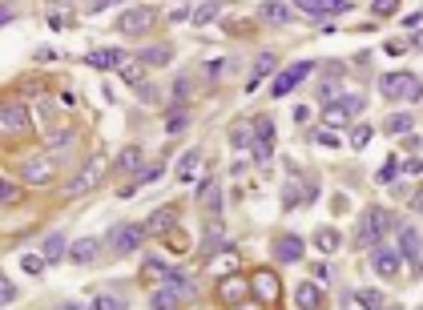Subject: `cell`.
<instances>
[{
    "label": "cell",
    "instance_id": "1",
    "mask_svg": "<svg viewBox=\"0 0 423 310\" xmlns=\"http://www.w3.org/2000/svg\"><path fill=\"white\" fill-rule=\"evenodd\" d=\"M105 169H109V157L105 154H93L85 166L77 169V177L65 186V198H81V194H89V189L101 186V177H105Z\"/></svg>",
    "mask_w": 423,
    "mask_h": 310
},
{
    "label": "cell",
    "instance_id": "2",
    "mask_svg": "<svg viewBox=\"0 0 423 310\" xmlns=\"http://www.w3.org/2000/svg\"><path fill=\"white\" fill-rule=\"evenodd\" d=\"M29 105L24 101H0V137H24L29 133Z\"/></svg>",
    "mask_w": 423,
    "mask_h": 310
},
{
    "label": "cell",
    "instance_id": "3",
    "mask_svg": "<svg viewBox=\"0 0 423 310\" xmlns=\"http://www.w3.org/2000/svg\"><path fill=\"white\" fill-rule=\"evenodd\" d=\"M379 93L387 101H419V77L415 73H387L379 81Z\"/></svg>",
    "mask_w": 423,
    "mask_h": 310
},
{
    "label": "cell",
    "instance_id": "4",
    "mask_svg": "<svg viewBox=\"0 0 423 310\" xmlns=\"http://www.w3.org/2000/svg\"><path fill=\"white\" fill-rule=\"evenodd\" d=\"M145 242V226L141 221H121L109 230V250L113 254H137Z\"/></svg>",
    "mask_w": 423,
    "mask_h": 310
},
{
    "label": "cell",
    "instance_id": "5",
    "mask_svg": "<svg viewBox=\"0 0 423 310\" xmlns=\"http://www.w3.org/2000/svg\"><path fill=\"white\" fill-rule=\"evenodd\" d=\"M387 226H391L387 210H379V206H371V210L363 214V221H359L355 242H359V246H371V250H375V246H379V238L387 234Z\"/></svg>",
    "mask_w": 423,
    "mask_h": 310
},
{
    "label": "cell",
    "instance_id": "6",
    "mask_svg": "<svg viewBox=\"0 0 423 310\" xmlns=\"http://www.w3.org/2000/svg\"><path fill=\"white\" fill-rule=\"evenodd\" d=\"M154 24H157V9H129V12H121V16H117V33L141 36V33H149Z\"/></svg>",
    "mask_w": 423,
    "mask_h": 310
},
{
    "label": "cell",
    "instance_id": "7",
    "mask_svg": "<svg viewBox=\"0 0 423 310\" xmlns=\"http://www.w3.org/2000/svg\"><path fill=\"white\" fill-rule=\"evenodd\" d=\"M21 177L29 181V186H49V181L56 177V166L49 161L45 154H29L21 161Z\"/></svg>",
    "mask_w": 423,
    "mask_h": 310
},
{
    "label": "cell",
    "instance_id": "8",
    "mask_svg": "<svg viewBox=\"0 0 423 310\" xmlns=\"http://www.w3.org/2000/svg\"><path fill=\"white\" fill-rule=\"evenodd\" d=\"M311 69H314L311 61H294L290 69H282L279 77L270 81V97H287V93H290L294 85H302V81L311 77Z\"/></svg>",
    "mask_w": 423,
    "mask_h": 310
},
{
    "label": "cell",
    "instance_id": "9",
    "mask_svg": "<svg viewBox=\"0 0 423 310\" xmlns=\"http://www.w3.org/2000/svg\"><path fill=\"white\" fill-rule=\"evenodd\" d=\"M194 294V286H189V278L181 282V286H174V282H161V286L154 290V310H181L186 306V299Z\"/></svg>",
    "mask_w": 423,
    "mask_h": 310
},
{
    "label": "cell",
    "instance_id": "10",
    "mask_svg": "<svg viewBox=\"0 0 423 310\" xmlns=\"http://www.w3.org/2000/svg\"><path fill=\"white\" fill-rule=\"evenodd\" d=\"M246 299H250V282H246L242 274H226L222 282H218V302H226V306H242Z\"/></svg>",
    "mask_w": 423,
    "mask_h": 310
},
{
    "label": "cell",
    "instance_id": "11",
    "mask_svg": "<svg viewBox=\"0 0 423 310\" xmlns=\"http://www.w3.org/2000/svg\"><path fill=\"white\" fill-rule=\"evenodd\" d=\"M250 294H254L258 302H267V306H274L279 302V294H282V282L270 270H258L254 278H250Z\"/></svg>",
    "mask_w": 423,
    "mask_h": 310
},
{
    "label": "cell",
    "instance_id": "12",
    "mask_svg": "<svg viewBox=\"0 0 423 310\" xmlns=\"http://www.w3.org/2000/svg\"><path fill=\"white\" fill-rule=\"evenodd\" d=\"M371 266H375V274H379V278H399V270H403V258H399V250H387V246H375V250H371Z\"/></svg>",
    "mask_w": 423,
    "mask_h": 310
},
{
    "label": "cell",
    "instance_id": "13",
    "mask_svg": "<svg viewBox=\"0 0 423 310\" xmlns=\"http://www.w3.org/2000/svg\"><path fill=\"white\" fill-rule=\"evenodd\" d=\"M399 258L419 266V226L415 221H399Z\"/></svg>",
    "mask_w": 423,
    "mask_h": 310
},
{
    "label": "cell",
    "instance_id": "14",
    "mask_svg": "<svg viewBox=\"0 0 423 310\" xmlns=\"http://www.w3.org/2000/svg\"><path fill=\"white\" fill-rule=\"evenodd\" d=\"M174 226H178V206H161V210H154L149 221H145V238H149V234H154V238H166Z\"/></svg>",
    "mask_w": 423,
    "mask_h": 310
},
{
    "label": "cell",
    "instance_id": "15",
    "mask_svg": "<svg viewBox=\"0 0 423 310\" xmlns=\"http://www.w3.org/2000/svg\"><path fill=\"white\" fill-rule=\"evenodd\" d=\"M101 238H77V242L65 250V258L69 262H77V266H89V262H97V254H101Z\"/></svg>",
    "mask_w": 423,
    "mask_h": 310
},
{
    "label": "cell",
    "instance_id": "16",
    "mask_svg": "<svg viewBox=\"0 0 423 310\" xmlns=\"http://www.w3.org/2000/svg\"><path fill=\"white\" fill-rule=\"evenodd\" d=\"M174 278V266L161 262V258H145L141 262V282H149V286H161V282H169Z\"/></svg>",
    "mask_w": 423,
    "mask_h": 310
},
{
    "label": "cell",
    "instance_id": "17",
    "mask_svg": "<svg viewBox=\"0 0 423 310\" xmlns=\"http://www.w3.org/2000/svg\"><path fill=\"white\" fill-rule=\"evenodd\" d=\"M274 258H279V262H299L302 258V238L299 234H282L279 242H274Z\"/></svg>",
    "mask_w": 423,
    "mask_h": 310
},
{
    "label": "cell",
    "instance_id": "18",
    "mask_svg": "<svg viewBox=\"0 0 423 310\" xmlns=\"http://www.w3.org/2000/svg\"><path fill=\"white\" fill-rule=\"evenodd\" d=\"M294 302H299V310H319L323 306V290H319V282H299V286H294Z\"/></svg>",
    "mask_w": 423,
    "mask_h": 310
},
{
    "label": "cell",
    "instance_id": "19",
    "mask_svg": "<svg viewBox=\"0 0 423 310\" xmlns=\"http://www.w3.org/2000/svg\"><path fill=\"white\" fill-rule=\"evenodd\" d=\"M65 250H69L65 234H49L45 246H41V258H45V266H53V262H61V258H65Z\"/></svg>",
    "mask_w": 423,
    "mask_h": 310
},
{
    "label": "cell",
    "instance_id": "20",
    "mask_svg": "<svg viewBox=\"0 0 423 310\" xmlns=\"http://www.w3.org/2000/svg\"><path fill=\"white\" fill-rule=\"evenodd\" d=\"M137 61H141V65H169V61H174V49H169V44H149V49H141V53H137Z\"/></svg>",
    "mask_w": 423,
    "mask_h": 310
},
{
    "label": "cell",
    "instance_id": "21",
    "mask_svg": "<svg viewBox=\"0 0 423 310\" xmlns=\"http://www.w3.org/2000/svg\"><path fill=\"white\" fill-rule=\"evenodd\" d=\"M117 73H121V81L125 85H141V77H145V65L137 61V56H121V65H117Z\"/></svg>",
    "mask_w": 423,
    "mask_h": 310
},
{
    "label": "cell",
    "instance_id": "22",
    "mask_svg": "<svg viewBox=\"0 0 423 310\" xmlns=\"http://www.w3.org/2000/svg\"><path fill=\"white\" fill-rule=\"evenodd\" d=\"M141 149H137V145H125L121 154H117V169H121V174H141Z\"/></svg>",
    "mask_w": 423,
    "mask_h": 310
},
{
    "label": "cell",
    "instance_id": "23",
    "mask_svg": "<svg viewBox=\"0 0 423 310\" xmlns=\"http://www.w3.org/2000/svg\"><path fill=\"white\" fill-rule=\"evenodd\" d=\"M121 49H93V53H89V65L93 69H117V65H121Z\"/></svg>",
    "mask_w": 423,
    "mask_h": 310
},
{
    "label": "cell",
    "instance_id": "24",
    "mask_svg": "<svg viewBox=\"0 0 423 310\" xmlns=\"http://www.w3.org/2000/svg\"><path fill=\"white\" fill-rule=\"evenodd\" d=\"M125 306H129V299H125V294H117V290H101L89 310H125Z\"/></svg>",
    "mask_w": 423,
    "mask_h": 310
},
{
    "label": "cell",
    "instance_id": "25",
    "mask_svg": "<svg viewBox=\"0 0 423 310\" xmlns=\"http://www.w3.org/2000/svg\"><path fill=\"white\" fill-rule=\"evenodd\" d=\"M274 69H279V56L274 53H262L254 61V77H250V89H258V81L262 77H274Z\"/></svg>",
    "mask_w": 423,
    "mask_h": 310
},
{
    "label": "cell",
    "instance_id": "26",
    "mask_svg": "<svg viewBox=\"0 0 423 310\" xmlns=\"http://www.w3.org/2000/svg\"><path fill=\"white\" fill-rule=\"evenodd\" d=\"M383 129H387L391 137H403V133L415 129V117H412V113H391L387 121H383Z\"/></svg>",
    "mask_w": 423,
    "mask_h": 310
},
{
    "label": "cell",
    "instance_id": "27",
    "mask_svg": "<svg viewBox=\"0 0 423 310\" xmlns=\"http://www.w3.org/2000/svg\"><path fill=\"white\" fill-rule=\"evenodd\" d=\"M290 16H294V12H290L282 0H267V4H262V21H270V24H287Z\"/></svg>",
    "mask_w": 423,
    "mask_h": 310
},
{
    "label": "cell",
    "instance_id": "28",
    "mask_svg": "<svg viewBox=\"0 0 423 310\" xmlns=\"http://www.w3.org/2000/svg\"><path fill=\"white\" fill-rule=\"evenodd\" d=\"M339 242H343V238H339V230H331V226H323V230L314 234V246H319L323 254H334V250H339Z\"/></svg>",
    "mask_w": 423,
    "mask_h": 310
},
{
    "label": "cell",
    "instance_id": "29",
    "mask_svg": "<svg viewBox=\"0 0 423 310\" xmlns=\"http://www.w3.org/2000/svg\"><path fill=\"white\" fill-rule=\"evenodd\" d=\"M218 9H222V0H201L198 9H194V21H198L201 29H206V24H210L214 16H218Z\"/></svg>",
    "mask_w": 423,
    "mask_h": 310
},
{
    "label": "cell",
    "instance_id": "30",
    "mask_svg": "<svg viewBox=\"0 0 423 310\" xmlns=\"http://www.w3.org/2000/svg\"><path fill=\"white\" fill-rule=\"evenodd\" d=\"M198 201L201 206H210V214H218V186H214V181H198Z\"/></svg>",
    "mask_w": 423,
    "mask_h": 310
},
{
    "label": "cell",
    "instance_id": "31",
    "mask_svg": "<svg viewBox=\"0 0 423 310\" xmlns=\"http://www.w3.org/2000/svg\"><path fill=\"white\" fill-rule=\"evenodd\" d=\"M186 125H189V113L181 109V105L166 113V133H186Z\"/></svg>",
    "mask_w": 423,
    "mask_h": 310
},
{
    "label": "cell",
    "instance_id": "32",
    "mask_svg": "<svg viewBox=\"0 0 423 310\" xmlns=\"http://www.w3.org/2000/svg\"><path fill=\"white\" fill-rule=\"evenodd\" d=\"M351 121V113L343 109V105H327L323 109V125H334V129H339V125H347Z\"/></svg>",
    "mask_w": 423,
    "mask_h": 310
},
{
    "label": "cell",
    "instance_id": "33",
    "mask_svg": "<svg viewBox=\"0 0 423 310\" xmlns=\"http://www.w3.org/2000/svg\"><path fill=\"white\" fill-rule=\"evenodd\" d=\"M16 201H21V186L0 177V206H16Z\"/></svg>",
    "mask_w": 423,
    "mask_h": 310
},
{
    "label": "cell",
    "instance_id": "34",
    "mask_svg": "<svg viewBox=\"0 0 423 310\" xmlns=\"http://www.w3.org/2000/svg\"><path fill=\"white\" fill-rule=\"evenodd\" d=\"M250 133H254V141H274V121H270V117H258Z\"/></svg>",
    "mask_w": 423,
    "mask_h": 310
},
{
    "label": "cell",
    "instance_id": "35",
    "mask_svg": "<svg viewBox=\"0 0 423 310\" xmlns=\"http://www.w3.org/2000/svg\"><path fill=\"white\" fill-rule=\"evenodd\" d=\"M371 137H375V129H371V125H355V133H351V145H355V149H367Z\"/></svg>",
    "mask_w": 423,
    "mask_h": 310
},
{
    "label": "cell",
    "instance_id": "36",
    "mask_svg": "<svg viewBox=\"0 0 423 310\" xmlns=\"http://www.w3.org/2000/svg\"><path fill=\"white\" fill-rule=\"evenodd\" d=\"M351 9V0H319V16H339V12H347Z\"/></svg>",
    "mask_w": 423,
    "mask_h": 310
},
{
    "label": "cell",
    "instance_id": "37",
    "mask_svg": "<svg viewBox=\"0 0 423 310\" xmlns=\"http://www.w3.org/2000/svg\"><path fill=\"white\" fill-rule=\"evenodd\" d=\"M21 266H24V274H45V258L41 254H24Z\"/></svg>",
    "mask_w": 423,
    "mask_h": 310
},
{
    "label": "cell",
    "instance_id": "38",
    "mask_svg": "<svg viewBox=\"0 0 423 310\" xmlns=\"http://www.w3.org/2000/svg\"><path fill=\"white\" fill-rule=\"evenodd\" d=\"M189 89H194V81H189V77L174 81V101H178V105H186V101H189Z\"/></svg>",
    "mask_w": 423,
    "mask_h": 310
},
{
    "label": "cell",
    "instance_id": "39",
    "mask_svg": "<svg viewBox=\"0 0 423 310\" xmlns=\"http://www.w3.org/2000/svg\"><path fill=\"white\" fill-rule=\"evenodd\" d=\"M230 141H234V145H250V141H254V133H250V125H242V121H238L234 129H230Z\"/></svg>",
    "mask_w": 423,
    "mask_h": 310
},
{
    "label": "cell",
    "instance_id": "40",
    "mask_svg": "<svg viewBox=\"0 0 423 310\" xmlns=\"http://www.w3.org/2000/svg\"><path fill=\"white\" fill-rule=\"evenodd\" d=\"M355 302H359V306H367V310H379V306H383V299H379L375 290H359Z\"/></svg>",
    "mask_w": 423,
    "mask_h": 310
},
{
    "label": "cell",
    "instance_id": "41",
    "mask_svg": "<svg viewBox=\"0 0 423 310\" xmlns=\"http://www.w3.org/2000/svg\"><path fill=\"white\" fill-rule=\"evenodd\" d=\"M198 161H201L198 154H186V161L178 166V177H181V181H189V177H194V169H198Z\"/></svg>",
    "mask_w": 423,
    "mask_h": 310
},
{
    "label": "cell",
    "instance_id": "42",
    "mask_svg": "<svg viewBox=\"0 0 423 310\" xmlns=\"http://www.w3.org/2000/svg\"><path fill=\"white\" fill-rule=\"evenodd\" d=\"M250 145H254V161H258V166H267V161H270V149H274V141H250Z\"/></svg>",
    "mask_w": 423,
    "mask_h": 310
},
{
    "label": "cell",
    "instance_id": "43",
    "mask_svg": "<svg viewBox=\"0 0 423 310\" xmlns=\"http://www.w3.org/2000/svg\"><path fill=\"white\" fill-rule=\"evenodd\" d=\"M371 12H375V16H391V12H399V0H375Z\"/></svg>",
    "mask_w": 423,
    "mask_h": 310
},
{
    "label": "cell",
    "instance_id": "44",
    "mask_svg": "<svg viewBox=\"0 0 423 310\" xmlns=\"http://www.w3.org/2000/svg\"><path fill=\"white\" fill-rule=\"evenodd\" d=\"M12 299H16V286H12V282H9L4 274H0V306H9Z\"/></svg>",
    "mask_w": 423,
    "mask_h": 310
},
{
    "label": "cell",
    "instance_id": "45",
    "mask_svg": "<svg viewBox=\"0 0 423 310\" xmlns=\"http://www.w3.org/2000/svg\"><path fill=\"white\" fill-rule=\"evenodd\" d=\"M294 12H307V16H319V0H290Z\"/></svg>",
    "mask_w": 423,
    "mask_h": 310
},
{
    "label": "cell",
    "instance_id": "46",
    "mask_svg": "<svg viewBox=\"0 0 423 310\" xmlns=\"http://www.w3.org/2000/svg\"><path fill=\"white\" fill-rule=\"evenodd\" d=\"M314 141H319V145H334V149H339V133H334V129H319V133H314Z\"/></svg>",
    "mask_w": 423,
    "mask_h": 310
},
{
    "label": "cell",
    "instance_id": "47",
    "mask_svg": "<svg viewBox=\"0 0 423 310\" xmlns=\"http://www.w3.org/2000/svg\"><path fill=\"white\" fill-rule=\"evenodd\" d=\"M137 97H141L145 105H154V101H157V89H154V85H145V81H141V85H137Z\"/></svg>",
    "mask_w": 423,
    "mask_h": 310
},
{
    "label": "cell",
    "instance_id": "48",
    "mask_svg": "<svg viewBox=\"0 0 423 310\" xmlns=\"http://www.w3.org/2000/svg\"><path fill=\"white\" fill-rule=\"evenodd\" d=\"M339 105H343L347 113H359V109H363V97H359V93H351V97H343Z\"/></svg>",
    "mask_w": 423,
    "mask_h": 310
},
{
    "label": "cell",
    "instance_id": "49",
    "mask_svg": "<svg viewBox=\"0 0 423 310\" xmlns=\"http://www.w3.org/2000/svg\"><path fill=\"white\" fill-rule=\"evenodd\" d=\"M399 174V161H395V157H391L387 166H383V174H379V181H391V177Z\"/></svg>",
    "mask_w": 423,
    "mask_h": 310
},
{
    "label": "cell",
    "instance_id": "50",
    "mask_svg": "<svg viewBox=\"0 0 423 310\" xmlns=\"http://www.w3.org/2000/svg\"><path fill=\"white\" fill-rule=\"evenodd\" d=\"M16 21V9L12 4H0V24H12Z\"/></svg>",
    "mask_w": 423,
    "mask_h": 310
},
{
    "label": "cell",
    "instance_id": "51",
    "mask_svg": "<svg viewBox=\"0 0 423 310\" xmlns=\"http://www.w3.org/2000/svg\"><path fill=\"white\" fill-rule=\"evenodd\" d=\"M109 4H121V0H89V12H105Z\"/></svg>",
    "mask_w": 423,
    "mask_h": 310
},
{
    "label": "cell",
    "instance_id": "52",
    "mask_svg": "<svg viewBox=\"0 0 423 310\" xmlns=\"http://www.w3.org/2000/svg\"><path fill=\"white\" fill-rule=\"evenodd\" d=\"M222 69H226L222 61H210V65H206V77H218V73H222Z\"/></svg>",
    "mask_w": 423,
    "mask_h": 310
},
{
    "label": "cell",
    "instance_id": "53",
    "mask_svg": "<svg viewBox=\"0 0 423 310\" xmlns=\"http://www.w3.org/2000/svg\"><path fill=\"white\" fill-rule=\"evenodd\" d=\"M56 310H85V306H81V302H61Z\"/></svg>",
    "mask_w": 423,
    "mask_h": 310
},
{
    "label": "cell",
    "instance_id": "54",
    "mask_svg": "<svg viewBox=\"0 0 423 310\" xmlns=\"http://www.w3.org/2000/svg\"><path fill=\"white\" fill-rule=\"evenodd\" d=\"M49 4H73V0H49Z\"/></svg>",
    "mask_w": 423,
    "mask_h": 310
},
{
    "label": "cell",
    "instance_id": "55",
    "mask_svg": "<svg viewBox=\"0 0 423 310\" xmlns=\"http://www.w3.org/2000/svg\"><path fill=\"white\" fill-rule=\"evenodd\" d=\"M391 310H399V306H391Z\"/></svg>",
    "mask_w": 423,
    "mask_h": 310
},
{
    "label": "cell",
    "instance_id": "56",
    "mask_svg": "<svg viewBox=\"0 0 423 310\" xmlns=\"http://www.w3.org/2000/svg\"><path fill=\"white\" fill-rule=\"evenodd\" d=\"M238 310H246V306H238Z\"/></svg>",
    "mask_w": 423,
    "mask_h": 310
}]
</instances>
